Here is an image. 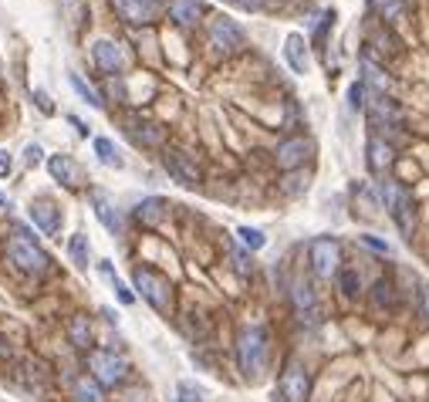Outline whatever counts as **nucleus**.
I'll return each mask as SVG.
<instances>
[{"label": "nucleus", "instance_id": "obj_1", "mask_svg": "<svg viewBox=\"0 0 429 402\" xmlns=\"http://www.w3.org/2000/svg\"><path fill=\"white\" fill-rule=\"evenodd\" d=\"M237 365H240L244 378H250V382L260 378L264 365H267V331L260 324H250L237 335Z\"/></svg>", "mask_w": 429, "mask_h": 402}, {"label": "nucleus", "instance_id": "obj_2", "mask_svg": "<svg viewBox=\"0 0 429 402\" xmlns=\"http://www.w3.org/2000/svg\"><path fill=\"white\" fill-rule=\"evenodd\" d=\"M7 257H11V264L17 271H24V274H44L48 264H51V257H48L24 230H14V234L7 237Z\"/></svg>", "mask_w": 429, "mask_h": 402}, {"label": "nucleus", "instance_id": "obj_3", "mask_svg": "<svg viewBox=\"0 0 429 402\" xmlns=\"http://www.w3.org/2000/svg\"><path fill=\"white\" fill-rule=\"evenodd\" d=\"M85 362H88V372L98 386L115 389V386H122V382L129 378V362H125L122 355H115L112 349H91Z\"/></svg>", "mask_w": 429, "mask_h": 402}, {"label": "nucleus", "instance_id": "obj_4", "mask_svg": "<svg viewBox=\"0 0 429 402\" xmlns=\"http://www.w3.org/2000/svg\"><path fill=\"white\" fill-rule=\"evenodd\" d=\"M132 284L143 294V301H149L159 314H166L172 308V287L159 271H153V267H135V271H132Z\"/></svg>", "mask_w": 429, "mask_h": 402}, {"label": "nucleus", "instance_id": "obj_5", "mask_svg": "<svg viewBox=\"0 0 429 402\" xmlns=\"http://www.w3.org/2000/svg\"><path fill=\"white\" fill-rule=\"evenodd\" d=\"M382 203L392 213V220L399 223L403 237H413V223H416V210H413V196L405 190L403 182L386 180L382 182Z\"/></svg>", "mask_w": 429, "mask_h": 402}, {"label": "nucleus", "instance_id": "obj_6", "mask_svg": "<svg viewBox=\"0 0 429 402\" xmlns=\"http://www.w3.org/2000/svg\"><path fill=\"white\" fill-rule=\"evenodd\" d=\"M112 11L132 27H145L170 11V0H112Z\"/></svg>", "mask_w": 429, "mask_h": 402}, {"label": "nucleus", "instance_id": "obj_7", "mask_svg": "<svg viewBox=\"0 0 429 402\" xmlns=\"http://www.w3.org/2000/svg\"><path fill=\"white\" fill-rule=\"evenodd\" d=\"M308 257H311V271L328 281L338 274V264H341V244L335 237H314L308 244Z\"/></svg>", "mask_w": 429, "mask_h": 402}, {"label": "nucleus", "instance_id": "obj_8", "mask_svg": "<svg viewBox=\"0 0 429 402\" xmlns=\"http://www.w3.org/2000/svg\"><path fill=\"white\" fill-rule=\"evenodd\" d=\"M277 392L284 402H308L311 396V376L301 362H287L281 378H277Z\"/></svg>", "mask_w": 429, "mask_h": 402}, {"label": "nucleus", "instance_id": "obj_9", "mask_svg": "<svg viewBox=\"0 0 429 402\" xmlns=\"http://www.w3.org/2000/svg\"><path fill=\"white\" fill-rule=\"evenodd\" d=\"M207 38L210 44L217 48V51H227V54H234L244 48V27L237 24V21H230V17H223V14H217L213 21H210L207 27Z\"/></svg>", "mask_w": 429, "mask_h": 402}, {"label": "nucleus", "instance_id": "obj_10", "mask_svg": "<svg viewBox=\"0 0 429 402\" xmlns=\"http://www.w3.org/2000/svg\"><path fill=\"white\" fill-rule=\"evenodd\" d=\"M162 166H166V172H170L180 186H196V182H200L196 159L190 156V153H182V149H166V153H162Z\"/></svg>", "mask_w": 429, "mask_h": 402}, {"label": "nucleus", "instance_id": "obj_11", "mask_svg": "<svg viewBox=\"0 0 429 402\" xmlns=\"http://www.w3.org/2000/svg\"><path fill=\"white\" fill-rule=\"evenodd\" d=\"M314 153V143L308 135H294V139H284V143L274 149V159L281 169H298L308 163V156Z\"/></svg>", "mask_w": 429, "mask_h": 402}, {"label": "nucleus", "instance_id": "obj_12", "mask_svg": "<svg viewBox=\"0 0 429 402\" xmlns=\"http://www.w3.org/2000/svg\"><path fill=\"white\" fill-rule=\"evenodd\" d=\"M291 308H294V314H298V321H304V324H314L318 318H321L318 294L311 291L308 281H294V287H291Z\"/></svg>", "mask_w": 429, "mask_h": 402}, {"label": "nucleus", "instance_id": "obj_13", "mask_svg": "<svg viewBox=\"0 0 429 402\" xmlns=\"http://www.w3.org/2000/svg\"><path fill=\"white\" fill-rule=\"evenodd\" d=\"M27 213H31L34 227H38V230H44L48 237H58V234H61V210L54 207L51 200H34Z\"/></svg>", "mask_w": 429, "mask_h": 402}, {"label": "nucleus", "instance_id": "obj_14", "mask_svg": "<svg viewBox=\"0 0 429 402\" xmlns=\"http://www.w3.org/2000/svg\"><path fill=\"white\" fill-rule=\"evenodd\" d=\"M368 122L376 125V129H399L403 125V112H399V105L386 98V95H378L376 102L368 105Z\"/></svg>", "mask_w": 429, "mask_h": 402}, {"label": "nucleus", "instance_id": "obj_15", "mask_svg": "<svg viewBox=\"0 0 429 402\" xmlns=\"http://www.w3.org/2000/svg\"><path fill=\"white\" fill-rule=\"evenodd\" d=\"M91 58H95V65L102 68V71H108V75H115V71H122V65H125V54H122V48H118L115 41H95V48H91Z\"/></svg>", "mask_w": 429, "mask_h": 402}, {"label": "nucleus", "instance_id": "obj_16", "mask_svg": "<svg viewBox=\"0 0 429 402\" xmlns=\"http://www.w3.org/2000/svg\"><path fill=\"white\" fill-rule=\"evenodd\" d=\"M88 203H91V210H95V217H98V223H102V227L108 230V234H115V237L122 234V220H118V210L112 207V203H108V196L95 190V193L88 196Z\"/></svg>", "mask_w": 429, "mask_h": 402}, {"label": "nucleus", "instance_id": "obj_17", "mask_svg": "<svg viewBox=\"0 0 429 402\" xmlns=\"http://www.w3.org/2000/svg\"><path fill=\"white\" fill-rule=\"evenodd\" d=\"M284 58H287V65H291L294 75H304V71H308V44H304V38H301L298 31H294V34H287Z\"/></svg>", "mask_w": 429, "mask_h": 402}, {"label": "nucleus", "instance_id": "obj_18", "mask_svg": "<svg viewBox=\"0 0 429 402\" xmlns=\"http://www.w3.org/2000/svg\"><path fill=\"white\" fill-rule=\"evenodd\" d=\"M365 153H368V169L372 172H386L392 166V159H396V149L386 139H368Z\"/></svg>", "mask_w": 429, "mask_h": 402}, {"label": "nucleus", "instance_id": "obj_19", "mask_svg": "<svg viewBox=\"0 0 429 402\" xmlns=\"http://www.w3.org/2000/svg\"><path fill=\"white\" fill-rule=\"evenodd\" d=\"M48 172H51L58 182H65V186H78V166H75V159L71 156H51L48 159Z\"/></svg>", "mask_w": 429, "mask_h": 402}, {"label": "nucleus", "instance_id": "obj_20", "mask_svg": "<svg viewBox=\"0 0 429 402\" xmlns=\"http://www.w3.org/2000/svg\"><path fill=\"white\" fill-rule=\"evenodd\" d=\"M203 14L200 0H170V21H176L180 27L196 24V17Z\"/></svg>", "mask_w": 429, "mask_h": 402}, {"label": "nucleus", "instance_id": "obj_21", "mask_svg": "<svg viewBox=\"0 0 429 402\" xmlns=\"http://www.w3.org/2000/svg\"><path fill=\"white\" fill-rule=\"evenodd\" d=\"M68 341H71L75 349H81V351L91 345V324H88L85 314H75V318L68 321Z\"/></svg>", "mask_w": 429, "mask_h": 402}, {"label": "nucleus", "instance_id": "obj_22", "mask_svg": "<svg viewBox=\"0 0 429 402\" xmlns=\"http://www.w3.org/2000/svg\"><path fill=\"white\" fill-rule=\"evenodd\" d=\"M162 210H166V200H159V196H149V200H143L139 207H135V220L139 223H159L162 220Z\"/></svg>", "mask_w": 429, "mask_h": 402}, {"label": "nucleus", "instance_id": "obj_23", "mask_svg": "<svg viewBox=\"0 0 429 402\" xmlns=\"http://www.w3.org/2000/svg\"><path fill=\"white\" fill-rule=\"evenodd\" d=\"M372 11H376L386 24H399L405 17V4L403 0H372Z\"/></svg>", "mask_w": 429, "mask_h": 402}, {"label": "nucleus", "instance_id": "obj_24", "mask_svg": "<svg viewBox=\"0 0 429 402\" xmlns=\"http://www.w3.org/2000/svg\"><path fill=\"white\" fill-rule=\"evenodd\" d=\"M95 156H98V163H105V166H112V169L125 166V159H122V153L115 149L112 139H95Z\"/></svg>", "mask_w": 429, "mask_h": 402}, {"label": "nucleus", "instance_id": "obj_25", "mask_svg": "<svg viewBox=\"0 0 429 402\" xmlns=\"http://www.w3.org/2000/svg\"><path fill=\"white\" fill-rule=\"evenodd\" d=\"M362 75H365V81H368L372 88H378L382 95L392 88V78H389V75H386V71H382L378 65H372L368 58H362Z\"/></svg>", "mask_w": 429, "mask_h": 402}, {"label": "nucleus", "instance_id": "obj_26", "mask_svg": "<svg viewBox=\"0 0 429 402\" xmlns=\"http://www.w3.org/2000/svg\"><path fill=\"white\" fill-rule=\"evenodd\" d=\"M68 254H71V260H75V267H88V257H91V247H88V237L85 234H75L71 240H68Z\"/></svg>", "mask_w": 429, "mask_h": 402}, {"label": "nucleus", "instance_id": "obj_27", "mask_svg": "<svg viewBox=\"0 0 429 402\" xmlns=\"http://www.w3.org/2000/svg\"><path fill=\"white\" fill-rule=\"evenodd\" d=\"M135 139L139 145H159L162 143V132L156 129V125H139V122H129V129H125Z\"/></svg>", "mask_w": 429, "mask_h": 402}, {"label": "nucleus", "instance_id": "obj_28", "mask_svg": "<svg viewBox=\"0 0 429 402\" xmlns=\"http://www.w3.org/2000/svg\"><path fill=\"white\" fill-rule=\"evenodd\" d=\"M372 301H376L378 308H392V304H396V287H392V281L378 277L376 287H372Z\"/></svg>", "mask_w": 429, "mask_h": 402}, {"label": "nucleus", "instance_id": "obj_29", "mask_svg": "<svg viewBox=\"0 0 429 402\" xmlns=\"http://www.w3.org/2000/svg\"><path fill=\"white\" fill-rule=\"evenodd\" d=\"M237 237H240V244L247 247V250H260V247H267V234L257 230V227H240Z\"/></svg>", "mask_w": 429, "mask_h": 402}, {"label": "nucleus", "instance_id": "obj_30", "mask_svg": "<svg viewBox=\"0 0 429 402\" xmlns=\"http://www.w3.org/2000/svg\"><path fill=\"white\" fill-rule=\"evenodd\" d=\"M75 399H78V402H102V389H98V382L78 378V382H75Z\"/></svg>", "mask_w": 429, "mask_h": 402}, {"label": "nucleus", "instance_id": "obj_31", "mask_svg": "<svg viewBox=\"0 0 429 402\" xmlns=\"http://www.w3.org/2000/svg\"><path fill=\"white\" fill-rule=\"evenodd\" d=\"M68 81H71V88L78 91V98H81V102H88L91 108H102V98H98V91L88 88V85H85V81H81L78 75H68Z\"/></svg>", "mask_w": 429, "mask_h": 402}, {"label": "nucleus", "instance_id": "obj_32", "mask_svg": "<svg viewBox=\"0 0 429 402\" xmlns=\"http://www.w3.org/2000/svg\"><path fill=\"white\" fill-rule=\"evenodd\" d=\"M338 287H341V294H348V298H355L358 291H362V277H358V271H341L338 274Z\"/></svg>", "mask_w": 429, "mask_h": 402}, {"label": "nucleus", "instance_id": "obj_33", "mask_svg": "<svg viewBox=\"0 0 429 402\" xmlns=\"http://www.w3.org/2000/svg\"><path fill=\"white\" fill-rule=\"evenodd\" d=\"M172 402H203V389H196L193 382H180V389H176V399Z\"/></svg>", "mask_w": 429, "mask_h": 402}, {"label": "nucleus", "instance_id": "obj_34", "mask_svg": "<svg viewBox=\"0 0 429 402\" xmlns=\"http://www.w3.org/2000/svg\"><path fill=\"white\" fill-rule=\"evenodd\" d=\"M362 105H365V85L362 81H355V85L348 88V108L351 112H358Z\"/></svg>", "mask_w": 429, "mask_h": 402}, {"label": "nucleus", "instance_id": "obj_35", "mask_svg": "<svg viewBox=\"0 0 429 402\" xmlns=\"http://www.w3.org/2000/svg\"><path fill=\"white\" fill-rule=\"evenodd\" d=\"M34 102H38V108L44 112V115H54V105H51V98H48V91L44 88H34Z\"/></svg>", "mask_w": 429, "mask_h": 402}, {"label": "nucleus", "instance_id": "obj_36", "mask_svg": "<svg viewBox=\"0 0 429 402\" xmlns=\"http://www.w3.org/2000/svg\"><path fill=\"white\" fill-rule=\"evenodd\" d=\"M358 240H362V244L368 247V250H378V254H389V244H386V240H378V237H372V234H362Z\"/></svg>", "mask_w": 429, "mask_h": 402}, {"label": "nucleus", "instance_id": "obj_37", "mask_svg": "<svg viewBox=\"0 0 429 402\" xmlns=\"http://www.w3.org/2000/svg\"><path fill=\"white\" fill-rule=\"evenodd\" d=\"M112 287H115V294H118V301H122V304H135V294H132V291H129L125 284H122L118 277L112 281Z\"/></svg>", "mask_w": 429, "mask_h": 402}, {"label": "nucleus", "instance_id": "obj_38", "mask_svg": "<svg viewBox=\"0 0 429 402\" xmlns=\"http://www.w3.org/2000/svg\"><path fill=\"white\" fill-rule=\"evenodd\" d=\"M41 156H44V149H41V145H34V143H31V145H27V149H24L27 166H38V163H41Z\"/></svg>", "mask_w": 429, "mask_h": 402}, {"label": "nucleus", "instance_id": "obj_39", "mask_svg": "<svg viewBox=\"0 0 429 402\" xmlns=\"http://www.w3.org/2000/svg\"><path fill=\"white\" fill-rule=\"evenodd\" d=\"M11 169H14L11 153H7V149H0V180H4V176H11Z\"/></svg>", "mask_w": 429, "mask_h": 402}, {"label": "nucleus", "instance_id": "obj_40", "mask_svg": "<svg viewBox=\"0 0 429 402\" xmlns=\"http://www.w3.org/2000/svg\"><path fill=\"white\" fill-rule=\"evenodd\" d=\"M419 314H423V321L429 324V287L419 291Z\"/></svg>", "mask_w": 429, "mask_h": 402}, {"label": "nucleus", "instance_id": "obj_41", "mask_svg": "<svg viewBox=\"0 0 429 402\" xmlns=\"http://www.w3.org/2000/svg\"><path fill=\"white\" fill-rule=\"evenodd\" d=\"M68 122H71V125L78 129V135H81V139H88V125H85V122H81L78 115H68Z\"/></svg>", "mask_w": 429, "mask_h": 402}, {"label": "nucleus", "instance_id": "obj_42", "mask_svg": "<svg viewBox=\"0 0 429 402\" xmlns=\"http://www.w3.org/2000/svg\"><path fill=\"white\" fill-rule=\"evenodd\" d=\"M237 4H240L244 11H260V7H264V0H237Z\"/></svg>", "mask_w": 429, "mask_h": 402}, {"label": "nucleus", "instance_id": "obj_43", "mask_svg": "<svg viewBox=\"0 0 429 402\" xmlns=\"http://www.w3.org/2000/svg\"><path fill=\"white\" fill-rule=\"evenodd\" d=\"M0 207H11V200H7L4 193H0Z\"/></svg>", "mask_w": 429, "mask_h": 402}]
</instances>
